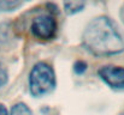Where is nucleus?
Masks as SVG:
<instances>
[{"mask_svg":"<svg viewBox=\"0 0 124 115\" xmlns=\"http://www.w3.org/2000/svg\"><path fill=\"white\" fill-rule=\"evenodd\" d=\"M83 44L94 55H113L124 50V37L110 18L101 16L87 25Z\"/></svg>","mask_w":124,"mask_h":115,"instance_id":"obj_1","label":"nucleus"},{"mask_svg":"<svg viewBox=\"0 0 124 115\" xmlns=\"http://www.w3.org/2000/svg\"><path fill=\"white\" fill-rule=\"evenodd\" d=\"M29 86L30 92L35 97H40L51 92L55 86V76L53 68L46 62L36 64L29 76Z\"/></svg>","mask_w":124,"mask_h":115,"instance_id":"obj_2","label":"nucleus"},{"mask_svg":"<svg viewBox=\"0 0 124 115\" xmlns=\"http://www.w3.org/2000/svg\"><path fill=\"white\" fill-rule=\"evenodd\" d=\"M31 31L34 36L41 40H51L57 31V22L52 16L42 14L36 17L31 24Z\"/></svg>","mask_w":124,"mask_h":115,"instance_id":"obj_3","label":"nucleus"},{"mask_svg":"<svg viewBox=\"0 0 124 115\" xmlns=\"http://www.w3.org/2000/svg\"><path fill=\"white\" fill-rule=\"evenodd\" d=\"M99 76L111 88L124 89V68L118 66H104L99 70Z\"/></svg>","mask_w":124,"mask_h":115,"instance_id":"obj_4","label":"nucleus"},{"mask_svg":"<svg viewBox=\"0 0 124 115\" xmlns=\"http://www.w3.org/2000/svg\"><path fill=\"white\" fill-rule=\"evenodd\" d=\"M83 7H84L83 1H66V2H64V8H65V12L68 14L77 13V12L82 11Z\"/></svg>","mask_w":124,"mask_h":115,"instance_id":"obj_5","label":"nucleus"},{"mask_svg":"<svg viewBox=\"0 0 124 115\" xmlns=\"http://www.w3.org/2000/svg\"><path fill=\"white\" fill-rule=\"evenodd\" d=\"M10 115H33V112L30 110V108L24 104V103H17L12 107L11 109V114Z\"/></svg>","mask_w":124,"mask_h":115,"instance_id":"obj_6","label":"nucleus"},{"mask_svg":"<svg viewBox=\"0 0 124 115\" xmlns=\"http://www.w3.org/2000/svg\"><path fill=\"white\" fill-rule=\"evenodd\" d=\"M21 5L19 1H0V11H12Z\"/></svg>","mask_w":124,"mask_h":115,"instance_id":"obj_7","label":"nucleus"},{"mask_svg":"<svg viewBox=\"0 0 124 115\" xmlns=\"http://www.w3.org/2000/svg\"><path fill=\"white\" fill-rule=\"evenodd\" d=\"M87 70V64L84 61H76L75 66H74V71L77 73V74H82L83 72Z\"/></svg>","mask_w":124,"mask_h":115,"instance_id":"obj_8","label":"nucleus"},{"mask_svg":"<svg viewBox=\"0 0 124 115\" xmlns=\"http://www.w3.org/2000/svg\"><path fill=\"white\" fill-rule=\"evenodd\" d=\"M7 71L2 67V66H0V88L1 86H4L6 83H7Z\"/></svg>","mask_w":124,"mask_h":115,"instance_id":"obj_9","label":"nucleus"},{"mask_svg":"<svg viewBox=\"0 0 124 115\" xmlns=\"http://www.w3.org/2000/svg\"><path fill=\"white\" fill-rule=\"evenodd\" d=\"M0 115H8L6 107L4 104H1V103H0Z\"/></svg>","mask_w":124,"mask_h":115,"instance_id":"obj_10","label":"nucleus"}]
</instances>
